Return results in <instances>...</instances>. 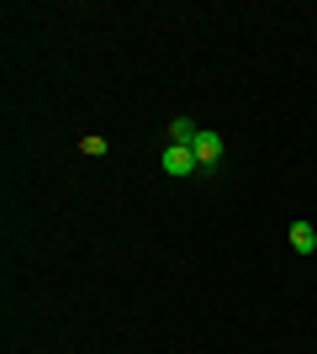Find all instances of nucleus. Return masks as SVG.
<instances>
[{
    "instance_id": "nucleus-1",
    "label": "nucleus",
    "mask_w": 317,
    "mask_h": 354,
    "mask_svg": "<svg viewBox=\"0 0 317 354\" xmlns=\"http://www.w3.org/2000/svg\"><path fill=\"white\" fill-rule=\"evenodd\" d=\"M159 164H164V175H169V180H185V175H196V169H201L196 153H191V148H175V143L164 148V159H159Z\"/></svg>"
},
{
    "instance_id": "nucleus-2",
    "label": "nucleus",
    "mask_w": 317,
    "mask_h": 354,
    "mask_svg": "<svg viewBox=\"0 0 317 354\" xmlns=\"http://www.w3.org/2000/svg\"><path fill=\"white\" fill-rule=\"evenodd\" d=\"M191 153H196V164H201V169H211V164L222 159V138H217V133H196Z\"/></svg>"
},
{
    "instance_id": "nucleus-3",
    "label": "nucleus",
    "mask_w": 317,
    "mask_h": 354,
    "mask_svg": "<svg viewBox=\"0 0 317 354\" xmlns=\"http://www.w3.org/2000/svg\"><path fill=\"white\" fill-rule=\"evenodd\" d=\"M196 133H201V127L191 117H175V122H169V143H175V148H191V143H196Z\"/></svg>"
},
{
    "instance_id": "nucleus-4",
    "label": "nucleus",
    "mask_w": 317,
    "mask_h": 354,
    "mask_svg": "<svg viewBox=\"0 0 317 354\" xmlns=\"http://www.w3.org/2000/svg\"><path fill=\"white\" fill-rule=\"evenodd\" d=\"M291 249H296V254H317V227H307V222H291Z\"/></svg>"
},
{
    "instance_id": "nucleus-5",
    "label": "nucleus",
    "mask_w": 317,
    "mask_h": 354,
    "mask_svg": "<svg viewBox=\"0 0 317 354\" xmlns=\"http://www.w3.org/2000/svg\"><path fill=\"white\" fill-rule=\"evenodd\" d=\"M79 148H85L90 159H101V153H106V138H95V133H90V138H79Z\"/></svg>"
}]
</instances>
